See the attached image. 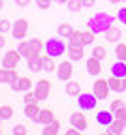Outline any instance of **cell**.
<instances>
[{
  "label": "cell",
  "instance_id": "cell-46",
  "mask_svg": "<svg viewBox=\"0 0 126 135\" xmlns=\"http://www.w3.org/2000/svg\"><path fill=\"white\" fill-rule=\"evenodd\" d=\"M55 2H58V4H68V0H55Z\"/></svg>",
  "mask_w": 126,
  "mask_h": 135
},
{
  "label": "cell",
  "instance_id": "cell-36",
  "mask_svg": "<svg viewBox=\"0 0 126 135\" xmlns=\"http://www.w3.org/2000/svg\"><path fill=\"white\" fill-rule=\"evenodd\" d=\"M30 43H32V47H34L36 51H42V49L45 47V43H43L40 38H32V40H30Z\"/></svg>",
  "mask_w": 126,
  "mask_h": 135
},
{
  "label": "cell",
  "instance_id": "cell-28",
  "mask_svg": "<svg viewBox=\"0 0 126 135\" xmlns=\"http://www.w3.org/2000/svg\"><path fill=\"white\" fill-rule=\"evenodd\" d=\"M94 36H96V34H94L91 28L85 30V32H81V41H83V47L92 45V43H94Z\"/></svg>",
  "mask_w": 126,
  "mask_h": 135
},
{
  "label": "cell",
  "instance_id": "cell-13",
  "mask_svg": "<svg viewBox=\"0 0 126 135\" xmlns=\"http://www.w3.org/2000/svg\"><path fill=\"white\" fill-rule=\"evenodd\" d=\"M87 73L88 75H100L102 73V60L96 58V56H91V58H87Z\"/></svg>",
  "mask_w": 126,
  "mask_h": 135
},
{
  "label": "cell",
  "instance_id": "cell-31",
  "mask_svg": "<svg viewBox=\"0 0 126 135\" xmlns=\"http://www.w3.org/2000/svg\"><path fill=\"white\" fill-rule=\"evenodd\" d=\"M92 56H96V58L104 60V58L107 56V51H105V47H104V45H96V47L92 49Z\"/></svg>",
  "mask_w": 126,
  "mask_h": 135
},
{
  "label": "cell",
  "instance_id": "cell-20",
  "mask_svg": "<svg viewBox=\"0 0 126 135\" xmlns=\"http://www.w3.org/2000/svg\"><path fill=\"white\" fill-rule=\"evenodd\" d=\"M53 120H55V113H53L51 109H42V111H40V122H38V124L47 126V124H51Z\"/></svg>",
  "mask_w": 126,
  "mask_h": 135
},
{
  "label": "cell",
  "instance_id": "cell-11",
  "mask_svg": "<svg viewBox=\"0 0 126 135\" xmlns=\"http://www.w3.org/2000/svg\"><path fill=\"white\" fill-rule=\"evenodd\" d=\"M70 124L74 126V128H77L79 131H85L88 128V122H87L85 113H71L70 114Z\"/></svg>",
  "mask_w": 126,
  "mask_h": 135
},
{
  "label": "cell",
  "instance_id": "cell-32",
  "mask_svg": "<svg viewBox=\"0 0 126 135\" xmlns=\"http://www.w3.org/2000/svg\"><path fill=\"white\" fill-rule=\"evenodd\" d=\"M81 8H83V2H81V0H68V9H70L71 13H77Z\"/></svg>",
  "mask_w": 126,
  "mask_h": 135
},
{
  "label": "cell",
  "instance_id": "cell-8",
  "mask_svg": "<svg viewBox=\"0 0 126 135\" xmlns=\"http://www.w3.org/2000/svg\"><path fill=\"white\" fill-rule=\"evenodd\" d=\"M49 92H51V81L47 79H40L36 83V88H34V94H36V99L38 101H43L49 98Z\"/></svg>",
  "mask_w": 126,
  "mask_h": 135
},
{
  "label": "cell",
  "instance_id": "cell-21",
  "mask_svg": "<svg viewBox=\"0 0 126 135\" xmlns=\"http://www.w3.org/2000/svg\"><path fill=\"white\" fill-rule=\"evenodd\" d=\"M124 128H126V126H124L120 120H117V118H115V120L107 126V133H109V135H120V133L124 131Z\"/></svg>",
  "mask_w": 126,
  "mask_h": 135
},
{
  "label": "cell",
  "instance_id": "cell-5",
  "mask_svg": "<svg viewBox=\"0 0 126 135\" xmlns=\"http://www.w3.org/2000/svg\"><path fill=\"white\" fill-rule=\"evenodd\" d=\"M109 81L107 79H96L92 83V92L98 99H107V96H109Z\"/></svg>",
  "mask_w": 126,
  "mask_h": 135
},
{
  "label": "cell",
  "instance_id": "cell-1",
  "mask_svg": "<svg viewBox=\"0 0 126 135\" xmlns=\"http://www.w3.org/2000/svg\"><path fill=\"white\" fill-rule=\"evenodd\" d=\"M113 23H115L113 15L100 11V13H94L91 17V21H88V28H91L94 34H105L107 30L113 26Z\"/></svg>",
  "mask_w": 126,
  "mask_h": 135
},
{
  "label": "cell",
  "instance_id": "cell-48",
  "mask_svg": "<svg viewBox=\"0 0 126 135\" xmlns=\"http://www.w3.org/2000/svg\"><path fill=\"white\" fill-rule=\"evenodd\" d=\"M122 84H124V90H126V77L122 79Z\"/></svg>",
  "mask_w": 126,
  "mask_h": 135
},
{
  "label": "cell",
  "instance_id": "cell-34",
  "mask_svg": "<svg viewBox=\"0 0 126 135\" xmlns=\"http://www.w3.org/2000/svg\"><path fill=\"white\" fill-rule=\"evenodd\" d=\"M11 23L8 21V19H0V32H2V34H6V32H10L11 30Z\"/></svg>",
  "mask_w": 126,
  "mask_h": 135
},
{
  "label": "cell",
  "instance_id": "cell-33",
  "mask_svg": "<svg viewBox=\"0 0 126 135\" xmlns=\"http://www.w3.org/2000/svg\"><path fill=\"white\" fill-rule=\"evenodd\" d=\"M115 113V118H117V120H120L124 126H126V107L122 105V107H119L117 111H113Z\"/></svg>",
  "mask_w": 126,
  "mask_h": 135
},
{
  "label": "cell",
  "instance_id": "cell-4",
  "mask_svg": "<svg viewBox=\"0 0 126 135\" xmlns=\"http://www.w3.org/2000/svg\"><path fill=\"white\" fill-rule=\"evenodd\" d=\"M23 55L19 53V49H8V53H4L2 58V68H8V70H15L19 66Z\"/></svg>",
  "mask_w": 126,
  "mask_h": 135
},
{
  "label": "cell",
  "instance_id": "cell-45",
  "mask_svg": "<svg viewBox=\"0 0 126 135\" xmlns=\"http://www.w3.org/2000/svg\"><path fill=\"white\" fill-rule=\"evenodd\" d=\"M111 4H120V2H126V0H109Z\"/></svg>",
  "mask_w": 126,
  "mask_h": 135
},
{
  "label": "cell",
  "instance_id": "cell-47",
  "mask_svg": "<svg viewBox=\"0 0 126 135\" xmlns=\"http://www.w3.org/2000/svg\"><path fill=\"white\" fill-rule=\"evenodd\" d=\"M2 122H4V120H2V118H0V133H2Z\"/></svg>",
  "mask_w": 126,
  "mask_h": 135
},
{
  "label": "cell",
  "instance_id": "cell-26",
  "mask_svg": "<svg viewBox=\"0 0 126 135\" xmlns=\"http://www.w3.org/2000/svg\"><path fill=\"white\" fill-rule=\"evenodd\" d=\"M58 131H60V122L55 118V120H53L51 124H47V126L43 128V131H42V133H43V135H57Z\"/></svg>",
  "mask_w": 126,
  "mask_h": 135
},
{
  "label": "cell",
  "instance_id": "cell-10",
  "mask_svg": "<svg viewBox=\"0 0 126 135\" xmlns=\"http://www.w3.org/2000/svg\"><path fill=\"white\" fill-rule=\"evenodd\" d=\"M40 111H42V107L38 105V101L25 103V116L32 122H40Z\"/></svg>",
  "mask_w": 126,
  "mask_h": 135
},
{
  "label": "cell",
  "instance_id": "cell-19",
  "mask_svg": "<svg viewBox=\"0 0 126 135\" xmlns=\"http://www.w3.org/2000/svg\"><path fill=\"white\" fill-rule=\"evenodd\" d=\"M55 70H57V66H55V58L49 56V55L42 56V71L51 73V71H55Z\"/></svg>",
  "mask_w": 126,
  "mask_h": 135
},
{
  "label": "cell",
  "instance_id": "cell-37",
  "mask_svg": "<svg viewBox=\"0 0 126 135\" xmlns=\"http://www.w3.org/2000/svg\"><path fill=\"white\" fill-rule=\"evenodd\" d=\"M53 2H55V0H36V4H38L40 9H49Z\"/></svg>",
  "mask_w": 126,
  "mask_h": 135
},
{
  "label": "cell",
  "instance_id": "cell-3",
  "mask_svg": "<svg viewBox=\"0 0 126 135\" xmlns=\"http://www.w3.org/2000/svg\"><path fill=\"white\" fill-rule=\"evenodd\" d=\"M77 105H79V109L81 111H94L96 109V105H98V98L94 96V92L92 94H87V92H81L79 96H77Z\"/></svg>",
  "mask_w": 126,
  "mask_h": 135
},
{
  "label": "cell",
  "instance_id": "cell-22",
  "mask_svg": "<svg viewBox=\"0 0 126 135\" xmlns=\"http://www.w3.org/2000/svg\"><path fill=\"white\" fill-rule=\"evenodd\" d=\"M74 32H75V30H74V26H71L70 23H62V25L57 26V34H58L60 38H70Z\"/></svg>",
  "mask_w": 126,
  "mask_h": 135
},
{
  "label": "cell",
  "instance_id": "cell-27",
  "mask_svg": "<svg viewBox=\"0 0 126 135\" xmlns=\"http://www.w3.org/2000/svg\"><path fill=\"white\" fill-rule=\"evenodd\" d=\"M68 47H83V41H81V32L77 30V32H74L71 36L68 38V43H66Z\"/></svg>",
  "mask_w": 126,
  "mask_h": 135
},
{
  "label": "cell",
  "instance_id": "cell-16",
  "mask_svg": "<svg viewBox=\"0 0 126 135\" xmlns=\"http://www.w3.org/2000/svg\"><path fill=\"white\" fill-rule=\"evenodd\" d=\"M64 90H66V94H68V96L77 98V96L81 94V84H79V81H71V79H70V81L66 83Z\"/></svg>",
  "mask_w": 126,
  "mask_h": 135
},
{
  "label": "cell",
  "instance_id": "cell-15",
  "mask_svg": "<svg viewBox=\"0 0 126 135\" xmlns=\"http://www.w3.org/2000/svg\"><path fill=\"white\" fill-rule=\"evenodd\" d=\"M115 120V113L109 109V111H100V113H96V124H100V126H109L111 122Z\"/></svg>",
  "mask_w": 126,
  "mask_h": 135
},
{
  "label": "cell",
  "instance_id": "cell-25",
  "mask_svg": "<svg viewBox=\"0 0 126 135\" xmlns=\"http://www.w3.org/2000/svg\"><path fill=\"white\" fill-rule=\"evenodd\" d=\"M107 81H109V88H111V92H122V90H124V84H122V79H120V77L111 75Z\"/></svg>",
  "mask_w": 126,
  "mask_h": 135
},
{
  "label": "cell",
  "instance_id": "cell-39",
  "mask_svg": "<svg viewBox=\"0 0 126 135\" xmlns=\"http://www.w3.org/2000/svg\"><path fill=\"white\" fill-rule=\"evenodd\" d=\"M23 99H25V103H32V101H38V99H36V94H34V92H30V90L25 94V98H23Z\"/></svg>",
  "mask_w": 126,
  "mask_h": 135
},
{
  "label": "cell",
  "instance_id": "cell-41",
  "mask_svg": "<svg viewBox=\"0 0 126 135\" xmlns=\"http://www.w3.org/2000/svg\"><path fill=\"white\" fill-rule=\"evenodd\" d=\"M83 2V8H94L96 6V0H81Z\"/></svg>",
  "mask_w": 126,
  "mask_h": 135
},
{
  "label": "cell",
  "instance_id": "cell-24",
  "mask_svg": "<svg viewBox=\"0 0 126 135\" xmlns=\"http://www.w3.org/2000/svg\"><path fill=\"white\" fill-rule=\"evenodd\" d=\"M17 49H19V53L23 55V58H26V56L32 53V51H36V49L32 47L30 40H21V41H19V47H17Z\"/></svg>",
  "mask_w": 126,
  "mask_h": 135
},
{
  "label": "cell",
  "instance_id": "cell-18",
  "mask_svg": "<svg viewBox=\"0 0 126 135\" xmlns=\"http://www.w3.org/2000/svg\"><path fill=\"white\" fill-rule=\"evenodd\" d=\"M111 75L124 79V77H126V62H122V60H117V62L111 66Z\"/></svg>",
  "mask_w": 126,
  "mask_h": 135
},
{
  "label": "cell",
  "instance_id": "cell-43",
  "mask_svg": "<svg viewBox=\"0 0 126 135\" xmlns=\"http://www.w3.org/2000/svg\"><path fill=\"white\" fill-rule=\"evenodd\" d=\"M6 43H8V40H6V34H2V32H0V49H4V47H6Z\"/></svg>",
  "mask_w": 126,
  "mask_h": 135
},
{
  "label": "cell",
  "instance_id": "cell-49",
  "mask_svg": "<svg viewBox=\"0 0 126 135\" xmlns=\"http://www.w3.org/2000/svg\"><path fill=\"white\" fill-rule=\"evenodd\" d=\"M4 8V0H0V9H2Z\"/></svg>",
  "mask_w": 126,
  "mask_h": 135
},
{
  "label": "cell",
  "instance_id": "cell-12",
  "mask_svg": "<svg viewBox=\"0 0 126 135\" xmlns=\"http://www.w3.org/2000/svg\"><path fill=\"white\" fill-rule=\"evenodd\" d=\"M13 92H28L32 88V79L30 77H19L15 83L10 84Z\"/></svg>",
  "mask_w": 126,
  "mask_h": 135
},
{
  "label": "cell",
  "instance_id": "cell-14",
  "mask_svg": "<svg viewBox=\"0 0 126 135\" xmlns=\"http://www.w3.org/2000/svg\"><path fill=\"white\" fill-rule=\"evenodd\" d=\"M17 79H19V73H17V70H8V68H0V84H11L15 83Z\"/></svg>",
  "mask_w": 126,
  "mask_h": 135
},
{
  "label": "cell",
  "instance_id": "cell-23",
  "mask_svg": "<svg viewBox=\"0 0 126 135\" xmlns=\"http://www.w3.org/2000/svg\"><path fill=\"white\" fill-rule=\"evenodd\" d=\"M68 55H70V60L79 62L85 56V51H83V47H68Z\"/></svg>",
  "mask_w": 126,
  "mask_h": 135
},
{
  "label": "cell",
  "instance_id": "cell-6",
  "mask_svg": "<svg viewBox=\"0 0 126 135\" xmlns=\"http://www.w3.org/2000/svg\"><path fill=\"white\" fill-rule=\"evenodd\" d=\"M26 34H28V21L26 19H17L11 26V36L17 41H21V40L26 38Z\"/></svg>",
  "mask_w": 126,
  "mask_h": 135
},
{
  "label": "cell",
  "instance_id": "cell-30",
  "mask_svg": "<svg viewBox=\"0 0 126 135\" xmlns=\"http://www.w3.org/2000/svg\"><path fill=\"white\" fill-rule=\"evenodd\" d=\"M11 116H13V107H10V105L0 107V118H2V120H10Z\"/></svg>",
  "mask_w": 126,
  "mask_h": 135
},
{
  "label": "cell",
  "instance_id": "cell-40",
  "mask_svg": "<svg viewBox=\"0 0 126 135\" xmlns=\"http://www.w3.org/2000/svg\"><path fill=\"white\" fill-rule=\"evenodd\" d=\"M122 105H124V103H122V99H113V101H111V105H109V109H111V111H117V109L122 107Z\"/></svg>",
  "mask_w": 126,
  "mask_h": 135
},
{
  "label": "cell",
  "instance_id": "cell-35",
  "mask_svg": "<svg viewBox=\"0 0 126 135\" xmlns=\"http://www.w3.org/2000/svg\"><path fill=\"white\" fill-rule=\"evenodd\" d=\"M11 133H13V135H26V128H25L23 124H15L13 129H11Z\"/></svg>",
  "mask_w": 126,
  "mask_h": 135
},
{
  "label": "cell",
  "instance_id": "cell-29",
  "mask_svg": "<svg viewBox=\"0 0 126 135\" xmlns=\"http://www.w3.org/2000/svg\"><path fill=\"white\" fill-rule=\"evenodd\" d=\"M115 56H117V60L126 62V43H124V41H119V43H117V47H115Z\"/></svg>",
  "mask_w": 126,
  "mask_h": 135
},
{
  "label": "cell",
  "instance_id": "cell-7",
  "mask_svg": "<svg viewBox=\"0 0 126 135\" xmlns=\"http://www.w3.org/2000/svg\"><path fill=\"white\" fill-rule=\"evenodd\" d=\"M57 75L60 81H70L74 75V60H64L57 66Z\"/></svg>",
  "mask_w": 126,
  "mask_h": 135
},
{
  "label": "cell",
  "instance_id": "cell-2",
  "mask_svg": "<svg viewBox=\"0 0 126 135\" xmlns=\"http://www.w3.org/2000/svg\"><path fill=\"white\" fill-rule=\"evenodd\" d=\"M43 49H45V53H47L49 56L58 58V56L64 55V51H68V45H64V41L58 40V38H51V40L45 41V47H43Z\"/></svg>",
  "mask_w": 126,
  "mask_h": 135
},
{
  "label": "cell",
  "instance_id": "cell-17",
  "mask_svg": "<svg viewBox=\"0 0 126 135\" xmlns=\"http://www.w3.org/2000/svg\"><path fill=\"white\" fill-rule=\"evenodd\" d=\"M104 36H105V40H107V41H115V43H119V40H120V36H122V28L113 25L109 30L104 34Z\"/></svg>",
  "mask_w": 126,
  "mask_h": 135
},
{
  "label": "cell",
  "instance_id": "cell-38",
  "mask_svg": "<svg viewBox=\"0 0 126 135\" xmlns=\"http://www.w3.org/2000/svg\"><path fill=\"white\" fill-rule=\"evenodd\" d=\"M117 21L122 23V25H126V8H120V9H119V13H117Z\"/></svg>",
  "mask_w": 126,
  "mask_h": 135
},
{
  "label": "cell",
  "instance_id": "cell-9",
  "mask_svg": "<svg viewBox=\"0 0 126 135\" xmlns=\"http://www.w3.org/2000/svg\"><path fill=\"white\" fill-rule=\"evenodd\" d=\"M42 51H32V53L26 56V62H28V70L32 73H38L42 71Z\"/></svg>",
  "mask_w": 126,
  "mask_h": 135
},
{
  "label": "cell",
  "instance_id": "cell-42",
  "mask_svg": "<svg viewBox=\"0 0 126 135\" xmlns=\"http://www.w3.org/2000/svg\"><path fill=\"white\" fill-rule=\"evenodd\" d=\"M30 2H32V0H15V4L19 8H26V6H30Z\"/></svg>",
  "mask_w": 126,
  "mask_h": 135
},
{
  "label": "cell",
  "instance_id": "cell-44",
  "mask_svg": "<svg viewBox=\"0 0 126 135\" xmlns=\"http://www.w3.org/2000/svg\"><path fill=\"white\" fill-rule=\"evenodd\" d=\"M77 133H79V129H77V128H74V126H71V128L66 131V135H77Z\"/></svg>",
  "mask_w": 126,
  "mask_h": 135
}]
</instances>
